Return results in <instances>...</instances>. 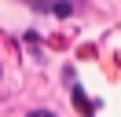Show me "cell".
<instances>
[{
    "instance_id": "obj_1",
    "label": "cell",
    "mask_w": 121,
    "mask_h": 117,
    "mask_svg": "<svg viewBox=\"0 0 121 117\" xmlns=\"http://www.w3.org/2000/svg\"><path fill=\"white\" fill-rule=\"evenodd\" d=\"M26 117H55V113H52V110H30Z\"/></svg>"
}]
</instances>
